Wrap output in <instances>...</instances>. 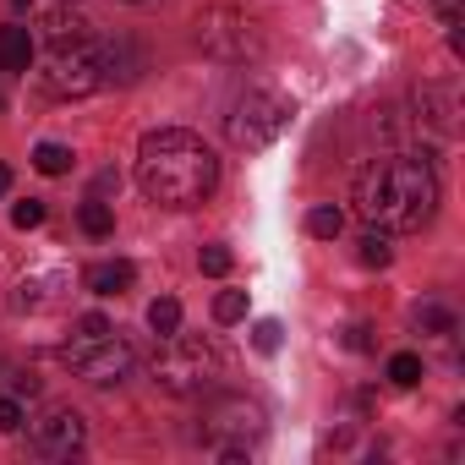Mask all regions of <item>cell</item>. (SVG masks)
<instances>
[{"instance_id":"cell-1","label":"cell","mask_w":465,"mask_h":465,"mask_svg":"<svg viewBox=\"0 0 465 465\" xmlns=\"http://www.w3.org/2000/svg\"><path fill=\"white\" fill-rule=\"evenodd\" d=\"M351 203L372 230H421L438 208V175L427 159L383 153V159L356 170Z\"/></svg>"},{"instance_id":"cell-26","label":"cell","mask_w":465,"mask_h":465,"mask_svg":"<svg viewBox=\"0 0 465 465\" xmlns=\"http://www.w3.org/2000/svg\"><path fill=\"white\" fill-rule=\"evenodd\" d=\"M12 224H17V230L45 224V203H34V197H28V203H17V208H12Z\"/></svg>"},{"instance_id":"cell-23","label":"cell","mask_w":465,"mask_h":465,"mask_svg":"<svg viewBox=\"0 0 465 465\" xmlns=\"http://www.w3.org/2000/svg\"><path fill=\"white\" fill-rule=\"evenodd\" d=\"M252 345H258L263 356H274V351L285 345V329H280V318H263V323L252 329Z\"/></svg>"},{"instance_id":"cell-5","label":"cell","mask_w":465,"mask_h":465,"mask_svg":"<svg viewBox=\"0 0 465 465\" xmlns=\"http://www.w3.org/2000/svg\"><path fill=\"white\" fill-rule=\"evenodd\" d=\"M197 45H203V55H213V61L247 66V61L263 55V28H258L242 6H208V12H197Z\"/></svg>"},{"instance_id":"cell-25","label":"cell","mask_w":465,"mask_h":465,"mask_svg":"<svg viewBox=\"0 0 465 465\" xmlns=\"http://www.w3.org/2000/svg\"><path fill=\"white\" fill-rule=\"evenodd\" d=\"M203 274H213V280H224L230 274V263H236V258H230V247H203Z\"/></svg>"},{"instance_id":"cell-27","label":"cell","mask_w":465,"mask_h":465,"mask_svg":"<svg viewBox=\"0 0 465 465\" xmlns=\"http://www.w3.org/2000/svg\"><path fill=\"white\" fill-rule=\"evenodd\" d=\"M345 345H351V351H372V329H361V323H356V329H351V340H345Z\"/></svg>"},{"instance_id":"cell-30","label":"cell","mask_w":465,"mask_h":465,"mask_svg":"<svg viewBox=\"0 0 465 465\" xmlns=\"http://www.w3.org/2000/svg\"><path fill=\"white\" fill-rule=\"evenodd\" d=\"M132 6H143V0H132Z\"/></svg>"},{"instance_id":"cell-15","label":"cell","mask_w":465,"mask_h":465,"mask_svg":"<svg viewBox=\"0 0 465 465\" xmlns=\"http://www.w3.org/2000/svg\"><path fill=\"white\" fill-rule=\"evenodd\" d=\"M34 170H39V175H66V170H72V148L39 143V148H34Z\"/></svg>"},{"instance_id":"cell-4","label":"cell","mask_w":465,"mask_h":465,"mask_svg":"<svg viewBox=\"0 0 465 465\" xmlns=\"http://www.w3.org/2000/svg\"><path fill=\"white\" fill-rule=\"evenodd\" d=\"M219 378V351H213V340H203V334H164V345H159V356H153V383L164 389V394H203L208 383Z\"/></svg>"},{"instance_id":"cell-9","label":"cell","mask_w":465,"mask_h":465,"mask_svg":"<svg viewBox=\"0 0 465 465\" xmlns=\"http://www.w3.org/2000/svg\"><path fill=\"white\" fill-rule=\"evenodd\" d=\"M83 438H88V432H83V416H77V411H50V416H39L34 432H28L34 454H45V460H66V454H77Z\"/></svg>"},{"instance_id":"cell-6","label":"cell","mask_w":465,"mask_h":465,"mask_svg":"<svg viewBox=\"0 0 465 465\" xmlns=\"http://www.w3.org/2000/svg\"><path fill=\"white\" fill-rule=\"evenodd\" d=\"M45 88H50L55 99H83V94H99V88H104V50H99L88 34L50 45V61H45Z\"/></svg>"},{"instance_id":"cell-13","label":"cell","mask_w":465,"mask_h":465,"mask_svg":"<svg viewBox=\"0 0 465 465\" xmlns=\"http://www.w3.org/2000/svg\"><path fill=\"white\" fill-rule=\"evenodd\" d=\"M394 247H389V230H367V236L356 242V263L361 269H389Z\"/></svg>"},{"instance_id":"cell-11","label":"cell","mask_w":465,"mask_h":465,"mask_svg":"<svg viewBox=\"0 0 465 465\" xmlns=\"http://www.w3.org/2000/svg\"><path fill=\"white\" fill-rule=\"evenodd\" d=\"M28 61H34V34L23 23L0 28V72H28Z\"/></svg>"},{"instance_id":"cell-8","label":"cell","mask_w":465,"mask_h":465,"mask_svg":"<svg viewBox=\"0 0 465 465\" xmlns=\"http://www.w3.org/2000/svg\"><path fill=\"white\" fill-rule=\"evenodd\" d=\"M263 432V411L252 405V400H219V405H208V427H203V438L224 454V460H242L247 454V443Z\"/></svg>"},{"instance_id":"cell-24","label":"cell","mask_w":465,"mask_h":465,"mask_svg":"<svg viewBox=\"0 0 465 465\" xmlns=\"http://www.w3.org/2000/svg\"><path fill=\"white\" fill-rule=\"evenodd\" d=\"M23 421H28L23 400L17 394H0V432H23Z\"/></svg>"},{"instance_id":"cell-17","label":"cell","mask_w":465,"mask_h":465,"mask_svg":"<svg viewBox=\"0 0 465 465\" xmlns=\"http://www.w3.org/2000/svg\"><path fill=\"white\" fill-rule=\"evenodd\" d=\"M45 34H50V45H61V39L88 34V23H83L77 12H66V6H61V12H50V17H45Z\"/></svg>"},{"instance_id":"cell-2","label":"cell","mask_w":465,"mask_h":465,"mask_svg":"<svg viewBox=\"0 0 465 465\" xmlns=\"http://www.w3.org/2000/svg\"><path fill=\"white\" fill-rule=\"evenodd\" d=\"M137 186L159 208H197L219 186V159L203 137L164 126V132H148L137 148Z\"/></svg>"},{"instance_id":"cell-29","label":"cell","mask_w":465,"mask_h":465,"mask_svg":"<svg viewBox=\"0 0 465 465\" xmlns=\"http://www.w3.org/2000/svg\"><path fill=\"white\" fill-rule=\"evenodd\" d=\"M0 192H12V164H0Z\"/></svg>"},{"instance_id":"cell-21","label":"cell","mask_w":465,"mask_h":465,"mask_svg":"<svg viewBox=\"0 0 465 465\" xmlns=\"http://www.w3.org/2000/svg\"><path fill=\"white\" fill-rule=\"evenodd\" d=\"M416 323H421V329H432V334H454V312H449V307H438V302L416 307Z\"/></svg>"},{"instance_id":"cell-28","label":"cell","mask_w":465,"mask_h":465,"mask_svg":"<svg viewBox=\"0 0 465 465\" xmlns=\"http://www.w3.org/2000/svg\"><path fill=\"white\" fill-rule=\"evenodd\" d=\"M438 12H443V23L454 28V23H460V0H438Z\"/></svg>"},{"instance_id":"cell-7","label":"cell","mask_w":465,"mask_h":465,"mask_svg":"<svg viewBox=\"0 0 465 465\" xmlns=\"http://www.w3.org/2000/svg\"><path fill=\"white\" fill-rule=\"evenodd\" d=\"M291 126V104L280 99V94H242L236 104H230V115H224V137H230V148H242V153H258V148H269V143H280V132Z\"/></svg>"},{"instance_id":"cell-14","label":"cell","mask_w":465,"mask_h":465,"mask_svg":"<svg viewBox=\"0 0 465 465\" xmlns=\"http://www.w3.org/2000/svg\"><path fill=\"white\" fill-rule=\"evenodd\" d=\"M307 230H312V236H318V242H334V236H340V230H345V213H340L334 203H318V208L307 213Z\"/></svg>"},{"instance_id":"cell-12","label":"cell","mask_w":465,"mask_h":465,"mask_svg":"<svg viewBox=\"0 0 465 465\" xmlns=\"http://www.w3.org/2000/svg\"><path fill=\"white\" fill-rule=\"evenodd\" d=\"M416 104H421V115H427L438 132H454V115H460V110H454V88H421Z\"/></svg>"},{"instance_id":"cell-16","label":"cell","mask_w":465,"mask_h":465,"mask_svg":"<svg viewBox=\"0 0 465 465\" xmlns=\"http://www.w3.org/2000/svg\"><path fill=\"white\" fill-rule=\"evenodd\" d=\"M77 224L88 230V236H110V230H115V213H110V203L88 197V203H83V213H77Z\"/></svg>"},{"instance_id":"cell-10","label":"cell","mask_w":465,"mask_h":465,"mask_svg":"<svg viewBox=\"0 0 465 465\" xmlns=\"http://www.w3.org/2000/svg\"><path fill=\"white\" fill-rule=\"evenodd\" d=\"M132 280H137V269H132L126 258H115V263H94V269L83 274V285H88L94 296H121V291H132Z\"/></svg>"},{"instance_id":"cell-20","label":"cell","mask_w":465,"mask_h":465,"mask_svg":"<svg viewBox=\"0 0 465 465\" xmlns=\"http://www.w3.org/2000/svg\"><path fill=\"white\" fill-rule=\"evenodd\" d=\"M213 318L219 323H242L247 318V291H219L213 296Z\"/></svg>"},{"instance_id":"cell-19","label":"cell","mask_w":465,"mask_h":465,"mask_svg":"<svg viewBox=\"0 0 465 465\" xmlns=\"http://www.w3.org/2000/svg\"><path fill=\"white\" fill-rule=\"evenodd\" d=\"M389 383H394V389H416V383H421V356H411V351L389 356Z\"/></svg>"},{"instance_id":"cell-18","label":"cell","mask_w":465,"mask_h":465,"mask_svg":"<svg viewBox=\"0 0 465 465\" xmlns=\"http://www.w3.org/2000/svg\"><path fill=\"white\" fill-rule=\"evenodd\" d=\"M148 329H153V334H175V329H181V302H175V296H159V302L148 307Z\"/></svg>"},{"instance_id":"cell-22","label":"cell","mask_w":465,"mask_h":465,"mask_svg":"<svg viewBox=\"0 0 465 465\" xmlns=\"http://www.w3.org/2000/svg\"><path fill=\"white\" fill-rule=\"evenodd\" d=\"M0 389L17 394V400H23V394L34 400V394H39V378H34V372H23V367H6V372H0Z\"/></svg>"},{"instance_id":"cell-3","label":"cell","mask_w":465,"mask_h":465,"mask_svg":"<svg viewBox=\"0 0 465 465\" xmlns=\"http://www.w3.org/2000/svg\"><path fill=\"white\" fill-rule=\"evenodd\" d=\"M61 356H66L72 372L88 378L94 389H110V383H121V378L132 372V345H126V340L110 329V318H99V312H88V318L72 323V340H66Z\"/></svg>"}]
</instances>
